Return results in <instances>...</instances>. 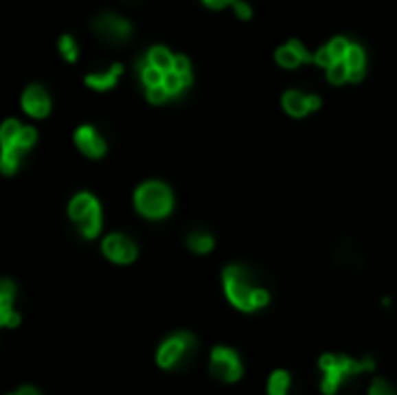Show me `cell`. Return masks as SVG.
Returning <instances> with one entry per match:
<instances>
[{
  "instance_id": "cell-14",
  "label": "cell",
  "mask_w": 397,
  "mask_h": 395,
  "mask_svg": "<svg viewBox=\"0 0 397 395\" xmlns=\"http://www.w3.org/2000/svg\"><path fill=\"white\" fill-rule=\"evenodd\" d=\"M79 226H82L84 237H95L100 233V207H98V203L89 210V214L79 221Z\"/></svg>"
},
{
  "instance_id": "cell-2",
  "label": "cell",
  "mask_w": 397,
  "mask_h": 395,
  "mask_svg": "<svg viewBox=\"0 0 397 395\" xmlns=\"http://www.w3.org/2000/svg\"><path fill=\"white\" fill-rule=\"evenodd\" d=\"M223 286H225V295H228V300L233 302L237 309H242V312H253L256 309V302H253L256 289L247 282V275H244V270L240 265H230L228 270H225Z\"/></svg>"
},
{
  "instance_id": "cell-23",
  "label": "cell",
  "mask_w": 397,
  "mask_h": 395,
  "mask_svg": "<svg viewBox=\"0 0 397 395\" xmlns=\"http://www.w3.org/2000/svg\"><path fill=\"white\" fill-rule=\"evenodd\" d=\"M346 65H349L351 70H360L365 65V54H363V49L360 47H356V45H351L349 47V52H346Z\"/></svg>"
},
{
  "instance_id": "cell-16",
  "label": "cell",
  "mask_w": 397,
  "mask_h": 395,
  "mask_svg": "<svg viewBox=\"0 0 397 395\" xmlns=\"http://www.w3.org/2000/svg\"><path fill=\"white\" fill-rule=\"evenodd\" d=\"M95 205V200L89 196V193H82V196H77L75 200L70 203V216L75 218V221H82L84 216L89 214V210Z\"/></svg>"
},
{
  "instance_id": "cell-1",
  "label": "cell",
  "mask_w": 397,
  "mask_h": 395,
  "mask_svg": "<svg viewBox=\"0 0 397 395\" xmlns=\"http://www.w3.org/2000/svg\"><path fill=\"white\" fill-rule=\"evenodd\" d=\"M319 365L323 370V384L321 391L326 395H334L339 391V386L344 384V379L363 372H370L374 370V361L372 358H365V361H356V358L349 356H334V354H323Z\"/></svg>"
},
{
  "instance_id": "cell-27",
  "label": "cell",
  "mask_w": 397,
  "mask_h": 395,
  "mask_svg": "<svg viewBox=\"0 0 397 395\" xmlns=\"http://www.w3.org/2000/svg\"><path fill=\"white\" fill-rule=\"evenodd\" d=\"M35 137H38V133H35L33 128H21V133H19V137H16V144H14V147H16V149H28V147H33Z\"/></svg>"
},
{
  "instance_id": "cell-19",
  "label": "cell",
  "mask_w": 397,
  "mask_h": 395,
  "mask_svg": "<svg viewBox=\"0 0 397 395\" xmlns=\"http://www.w3.org/2000/svg\"><path fill=\"white\" fill-rule=\"evenodd\" d=\"M349 72H351V68L346 65V60H334V63L328 68V79L332 84H341L349 79Z\"/></svg>"
},
{
  "instance_id": "cell-21",
  "label": "cell",
  "mask_w": 397,
  "mask_h": 395,
  "mask_svg": "<svg viewBox=\"0 0 397 395\" xmlns=\"http://www.w3.org/2000/svg\"><path fill=\"white\" fill-rule=\"evenodd\" d=\"M188 247H191L195 253H207V251H212L214 240H212L209 235L198 233V235H191V240H188Z\"/></svg>"
},
{
  "instance_id": "cell-30",
  "label": "cell",
  "mask_w": 397,
  "mask_h": 395,
  "mask_svg": "<svg viewBox=\"0 0 397 395\" xmlns=\"http://www.w3.org/2000/svg\"><path fill=\"white\" fill-rule=\"evenodd\" d=\"M168 93H170V91L161 84V87H149V91H146V98H149V102H156V105H158V102H163L165 98H168Z\"/></svg>"
},
{
  "instance_id": "cell-25",
  "label": "cell",
  "mask_w": 397,
  "mask_h": 395,
  "mask_svg": "<svg viewBox=\"0 0 397 395\" xmlns=\"http://www.w3.org/2000/svg\"><path fill=\"white\" fill-rule=\"evenodd\" d=\"M163 87L168 89L170 93H177V91H181V87H184V79H181V75H177L174 70H168L163 79Z\"/></svg>"
},
{
  "instance_id": "cell-29",
  "label": "cell",
  "mask_w": 397,
  "mask_h": 395,
  "mask_svg": "<svg viewBox=\"0 0 397 395\" xmlns=\"http://www.w3.org/2000/svg\"><path fill=\"white\" fill-rule=\"evenodd\" d=\"M60 52H63V56L70 60H77V47H75V40L72 38H68V35H65L63 40H60Z\"/></svg>"
},
{
  "instance_id": "cell-4",
  "label": "cell",
  "mask_w": 397,
  "mask_h": 395,
  "mask_svg": "<svg viewBox=\"0 0 397 395\" xmlns=\"http://www.w3.org/2000/svg\"><path fill=\"white\" fill-rule=\"evenodd\" d=\"M193 346H195L193 335H188V332H177V335L168 337L161 344V349H158V354H156V363L163 370H172L184 361L186 354H191Z\"/></svg>"
},
{
  "instance_id": "cell-12",
  "label": "cell",
  "mask_w": 397,
  "mask_h": 395,
  "mask_svg": "<svg viewBox=\"0 0 397 395\" xmlns=\"http://www.w3.org/2000/svg\"><path fill=\"white\" fill-rule=\"evenodd\" d=\"M124 72V68L117 63V65H112V70H107L105 75H91L87 77V84L89 87H93L98 91H107V89H112L114 84H117V77Z\"/></svg>"
},
{
  "instance_id": "cell-36",
  "label": "cell",
  "mask_w": 397,
  "mask_h": 395,
  "mask_svg": "<svg viewBox=\"0 0 397 395\" xmlns=\"http://www.w3.org/2000/svg\"><path fill=\"white\" fill-rule=\"evenodd\" d=\"M349 79H351V82H360V79H363V68H360V70H351Z\"/></svg>"
},
{
  "instance_id": "cell-34",
  "label": "cell",
  "mask_w": 397,
  "mask_h": 395,
  "mask_svg": "<svg viewBox=\"0 0 397 395\" xmlns=\"http://www.w3.org/2000/svg\"><path fill=\"white\" fill-rule=\"evenodd\" d=\"M209 8H214V10H221V8H225V5H230V3H235V0H205Z\"/></svg>"
},
{
  "instance_id": "cell-10",
  "label": "cell",
  "mask_w": 397,
  "mask_h": 395,
  "mask_svg": "<svg viewBox=\"0 0 397 395\" xmlns=\"http://www.w3.org/2000/svg\"><path fill=\"white\" fill-rule=\"evenodd\" d=\"M23 109L30 117H47L49 114V98L40 87H30L23 95Z\"/></svg>"
},
{
  "instance_id": "cell-32",
  "label": "cell",
  "mask_w": 397,
  "mask_h": 395,
  "mask_svg": "<svg viewBox=\"0 0 397 395\" xmlns=\"http://www.w3.org/2000/svg\"><path fill=\"white\" fill-rule=\"evenodd\" d=\"M235 12H237V16H240V19H249V16H251V10H249V5L247 3H242V0H235Z\"/></svg>"
},
{
  "instance_id": "cell-28",
  "label": "cell",
  "mask_w": 397,
  "mask_h": 395,
  "mask_svg": "<svg viewBox=\"0 0 397 395\" xmlns=\"http://www.w3.org/2000/svg\"><path fill=\"white\" fill-rule=\"evenodd\" d=\"M367 395H397V393H395V388L386 384L383 379H376V381H372Z\"/></svg>"
},
{
  "instance_id": "cell-13",
  "label": "cell",
  "mask_w": 397,
  "mask_h": 395,
  "mask_svg": "<svg viewBox=\"0 0 397 395\" xmlns=\"http://www.w3.org/2000/svg\"><path fill=\"white\" fill-rule=\"evenodd\" d=\"M291 374L286 370H274L267 381V395H288Z\"/></svg>"
},
{
  "instance_id": "cell-31",
  "label": "cell",
  "mask_w": 397,
  "mask_h": 395,
  "mask_svg": "<svg viewBox=\"0 0 397 395\" xmlns=\"http://www.w3.org/2000/svg\"><path fill=\"white\" fill-rule=\"evenodd\" d=\"M314 58H316V63H319V65H326V68H330V65L334 63V58H332V54H330L328 47H326V49H321Z\"/></svg>"
},
{
  "instance_id": "cell-7",
  "label": "cell",
  "mask_w": 397,
  "mask_h": 395,
  "mask_svg": "<svg viewBox=\"0 0 397 395\" xmlns=\"http://www.w3.org/2000/svg\"><path fill=\"white\" fill-rule=\"evenodd\" d=\"M12 300H14V284L3 282L0 286V324L5 328H16L21 324V316L12 312Z\"/></svg>"
},
{
  "instance_id": "cell-8",
  "label": "cell",
  "mask_w": 397,
  "mask_h": 395,
  "mask_svg": "<svg viewBox=\"0 0 397 395\" xmlns=\"http://www.w3.org/2000/svg\"><path fill=\"white\" fill-rule=\"evenodd\" d=\"M284 107L291 117H304L309 109H319L321 100L316 95H302L297 91H291V93L284 95Z\"/></svg>"
},
{
  "instance_id": "cell-17",
  "label": "cell",
  "mask_w": 397,
  "mask_h": 395,
  "mask_svg": "<svg viewBox=\"0 0 397 395\" xmlns=\"http://www.w3.org/2000/svg\"><path fill=\"white\" fill-rule=\"evenodd\" d=\"M19 133H21L19 121H14V119L5 121L3 131H0V137H3V147H14L16 137H19Z\"/></svg>"
},
{
  "instance_id": "cell-24",
  "label": "cell",
  "mask_w": 397,
  "mask_h": 395,
  "mask_svg": "<svg viewBox=\"0 0 397 395\" xmlns=\"http://www.w3.org/2000/svg\"><path fill=\"white\" fill-rule=\"evenodd\" d=\"M349 42H346L344 38H334L332 42L328 45V49H330V54H332V58L334 60H344L346 58V52H349Z\"/></svg>"
},
{
  "instance_id": "cell-11",
  "label": "cell",
  "mask_w": 397,
  "mask_h": 395,
  "mask_svg": "<svg viewBox=\"0 0 397 395\" xmlns=\"http://www.w3.org/2000/svg\"><path fill=\"white\" fill-rule=\"evenodd\" d=\"M95 30L102 33L105 38H114V40H124L128 33H131V26L119 19V16H112V14H105L95 21Z\"/></svg>"
},
{
  "instance_id": "cell-5",
  "label": "cell",
  "mask_w": 397,
  "mask_h": 395,
  "mask_svg": "<svg viewBox=\"0 0 397 395\" xmlns=\"http://www.w3.org/2000/svg\"><path fill=\"white\" fill-rule=\"evenodd\" d=\"M209 361H212V372L216 379L233 384V381H237L242 376L240 356H237L233 349H228V346H216V349L212 351Z\"/></svg>"
},
{
  "instance_id": "cell-18",
  "label": "cell",
  "mask_w": 397,
  "mask_h": 395,
  "mask_svg": "<svg viewBox=\"0 0 397 395\" xmlns=\"http://www.w3.org/2000/svg\"><path fill=\"white\" fill-rule=\"evenodd\" d=\"M149 60L156 65V68H161V70H165V72L172 70V65H174V58L170 56V52L163 49V47H156V49H151Z\"/></svg>"
},
{
  "instance_id": "cell-9",
  "label": "cell",
  "mask_w": 397,
  "mask_h": 395,
  "mask_svg": "<svg viewBox=\"0 0 397 395\" xmlns=\"http://www.w3.org/2000/svg\"><path fill=\"white\" fill-rule=\"evenodd\" d=\"M75 139H77V147L91 158H100L102 154H105V142H102V137L98 135L93 128H89V126L79 128L75 133Z\"/></svg>"
},
{
  "instance_id": "cell-35",
  "label": "cell",
  "mask_w": 397,
  "mask_h": 395,
  "mask_svg": "<svg viewBox=\"0 0 397 395\" xmlns=\"http://www.w3.org/2000/svg\"><path fill=\"white\" fill-rule=\"evenodd\" d=\"M16 393H19V395H40L38 391H35L33 386H21V388H19V391H16Z\"/></svg>"
},
{
  "instance_id": "cell-26",
  "label": "cell",
  "mask_w": 397,
  "mask_h": 395,
  "mask_svg": "<svg viewBox=\"0 0 397 395\" xmlns=\"http://www.w3.org/2000/svg\"><path fill=\"white\" fill-rule=\"evenodd\" d=\"M172 70L177 72V75H181V79H184V84L191 82V65H188V60H186L184 56H174Z\"/></svg>"
},
{
  "instance_id": "cell-33",
  "label": "cell",
  "mask_w": 397,
  "mask_h": 395,
  "mask_svg": "<svg viewBox=\"0 0 397 395\" xmlns=\"http://www.w3.org/2000/svg\"><path fill=\"white\" fill-rule=\"evenodd\" d=\"M288 45L293 47V49H295V52H297V56H300V58H302V63H304V60H316L314 56H309V54H307V52H304V47L300 45V42L291 40V42H288Z\"/></svg>"
},
{
  "instance_id": "cell-15",
  "label": "cell",
  "mask_w": 397,
  "mask_h": 395,
  "mask_svg": "<svg viewBox=\"0 0 397 395\" xmlns=\"http://www.w3.org/2000/svg\"><path fill=\"white\" fill-rule=\"evenodd\" d=\"M139 70H142V82L146 84V89H149V87H161V84H163L165 70L156 68L151 60H142V63H139Z\"/></svg>"
},
{
  "instance_id": "cell-3",
  "label": "cell",
  "mask_w": 397,
  "mask_h": 395,
  "mask_svg": "<svg viewBox=\"0 0 397 395\" xmlns=\"http://www.w3.org/2000/svg\"><path fill=\"white\" fill-rule=\"evenodd\" d=\"M135 203H137V210L142 212L144 216L161 218L172 207V196H170V191L163 184L151 181V184H144L142 188H137Z\"/></svg>"
},
{
  "instance_id": "cell-22",
  "label": "cell",
  "mask_w": 397,
  "mask_h": 395,
  "mask_svg": "<svg viewBox=\"0 0 397 395\" xmlns=\"http://www.w3.org/2000/svg\"><path fill=\"white\" fill-rule=\"evenodd\" d=\"M16 147H3V172L5 174H12L19 163V154H16Z\"/></svg>"
},
{
  "instance_id": "cell-20",
  "label": "cell",
  "mask_w": 397,
  "mask_h": 395,
  "mask_svg": "<svg viewBox=\"0 0 397 395\" xmlns=\"http://www.w3.org/2000/svg\"><path fill=\"white\" fill-rule=\"evenodd\" d=\"M277 60L284 68H297V65L302 63V58L297 56V52L293 49V47L288 45V47H284V49H279L277 52Z\"/></svg>"
},
{
  "instance_id": "cell-6",
  "label": "cell",
  "mask_w": 397,
  "mask_h": 395,
  "mask_svg": "<svg viewBox=\"0 0 397 395\" xmlns=\"http://www.w3.org/2000/svg\"><path fill=\"white\" fill-rule=\"evenodd\" d=\"M102 251L109 260L114 263H133L137 256V249L131 240H126L124 235H109L102 245Z\"/></svg>"
}]
</instances>
